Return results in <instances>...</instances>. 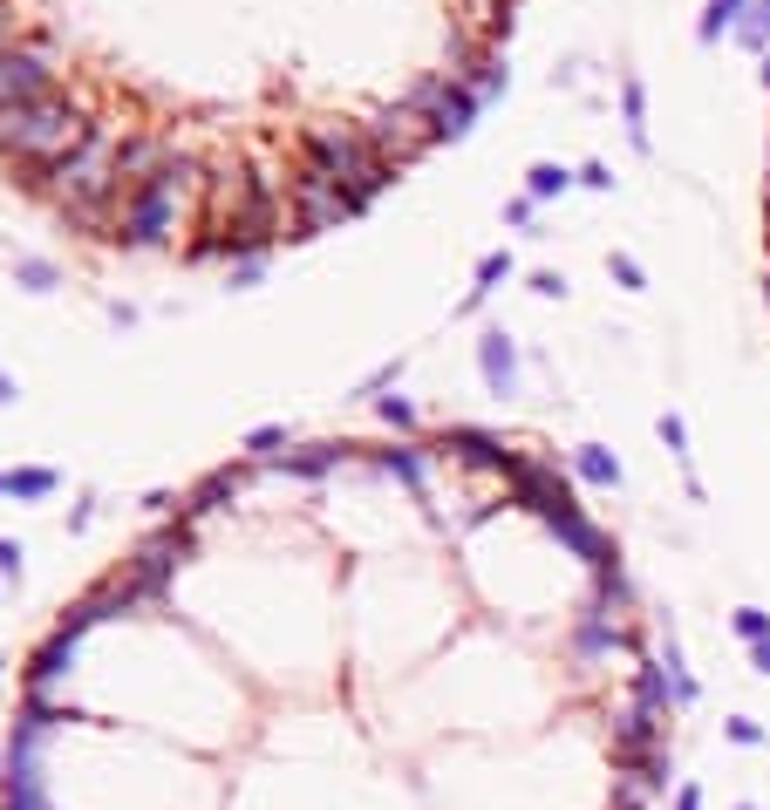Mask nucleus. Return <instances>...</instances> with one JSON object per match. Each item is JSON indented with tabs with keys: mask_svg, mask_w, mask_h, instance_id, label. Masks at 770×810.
<instances>
[{
	"mask_svg": "<svg viewBox=\"0 0 770 810\" xmlns=\"http://www.w3.org/2000/svg\"><path fill=\"white\" fill-rule=\"evenodd\" d=\"M634 702H647L655 715H668V708H675V681H668V668H662V661H641V668H634Z\"/></svg>",
	"mask_w": 770,
	"mask_h": 810,
	"instance_id": "15",
	"label": "nucleus"
},
{
	"mask_svg": "<svg viewBox=\"0 0 770 810\" xmlns=\"http://www.w3.org/2000/svg\"><path fill=\"white\" fill-rule=\"evenodd\" d=\"M722 736L737 743V749H763V743H770V728H763L757 715H729V722H722Z\"/></svg>",
	"mask_w": 770,
	"mask_h": 810,
	"instance_id": "22",
	"label": "nucleus"
},
{
	"mask_svg": "<svg viewBox=\"0 0 770 810\" xmlns=\"http://www.w3.org/2000/svg\"><path fill=\"white\" fill-rule=\"evenodd\" d=\"M443 450H457L464 463H484V470H511V450H505V443L492 436V429H443Z\"/></svg>",
	"mask_w": 770,
	"mask_h": 810,
	"instance_id": "13",
	"label": "nucleus"
},
{
	"mask_svg": "<svg viewBox=\"0 0 770 810\" xmlns=\"http://www.w3.org/2000/svg\"><path fill=\"white\" fill-rule=\"evenodd\" d=\"M116 143L109 130H89V143L83 150H68L62 164H42V184H55V198L68 205V219H83V225H96L103 219V205L124 184H116Z\"/></svg>",
	"mask_w": 770,
	"mask_h": 810,
	"instance_id": "2",
	"label": "nucleus"
},
{
	"mask_svg": "<svg viewBox=\"0 0 770 810\" xmlns=\"http://www.w3.org/2000/svg\"><path fill=\"white\" fill-rule=\"evenodd\" d=\"M361 137H369V150L382 157L389 171H402V164H416V157L436 143V124L416 103H395V109H376L369 124H361Z\"/></svg>",
	"mask_w": 770,
	"mask_h": 810,
	"instance_id": "5",
	"label": "nucleus"
},
{
	"mask_svg": "<svg viewBox=\"0 0 770 810\" xmlns=\"http://www.w3.org/2000/svg\"><path fill=\"white\" fill-rule=\"evenodd\" d=\"M0 579H21V545L0 539Z\"/></svg>",
	"mask_w": 770,
	"mask_h": 810,
	"instance_id": "32",
	"label": "nucleus"
},
{
	"mask_svg": "<svg viewBox=\"0 0 770 810\" xmlns=\"http://www.w3.org/2000/svg\"><path fill=\"white\" fill-rule=\"evenodd\" d=\"M477 361H484V382H492L498 395H511V375H518L511 341H505V334H484V341H477Z\"/></svg>",
	"mask_w": 770,
	"mask_h": 810,
	"instance_id": "16",
	"label": "nucleus"
},
{
	"mask_svg": "<svg viewBox=\"0 0 770 810\" xmlns=\"http://www.w3.org/2000/svg\"><path fill=\"white\" fill-rule=\"evenodd\" d=\"M8 395H14V382H8V375H0V402H8Z\"/></svg>",
	"mask_w": 770,
	"mask_h": 810,
	"instance_id": "38",
	"label": "nucleus"
},
{
	"mask_svg": "<svg viewBox=\"0 0 770 810\" xmlns=\"http://www.w3.org/2000/svg\"><path fill=\"white\" fill-rule=\"evenodd\" d=\"M737 42H743L750 55H763V49H770V0H750V8H743V21H737Z\"/></svg>",
	"mask_w": 770,
	"mask_h": 810,
	"instance_id": "18",
	"label": "nucleus"
},
{
	"mask_svg": "<svg viewBox=\"0 0 770 810\" xmlns=\"http://www.w3.org/2000/svg\"><path fill=\"white\" fill-rule=\"evenodd\" d=\"M382 416H389L395 429H410V423H416V416H410V402H395V395H382Z\"/></svg>",
	"mask_w": 770,
	"mask_h": 810,
	"instance_id": "33",
	"label": "nucleus"
},
{
	"mask_svg": "<svg viewBox=\"0 0 770 810\" xmlns=\"http://www.w3.org/2000/svg\"><path fill=\"white\" fill-rule=\"evenodd\" d=\"M0 668H8V661H0Z\"/></svg>",
	"mask_w": 770,
	"mask_h": 810,
	"instance_id": "41",
	"label": "nucleus"
},
{
	"mask_svg": "<svg viewBox=\"0 0 770 810\" xmlns=\"http://www.w3.org/2000/svg\"><path fill=\"white\" fill-rule=\"evenodd\" d=\"M505 483H511V498H518L525 511H539L546 524L566 518V511H580L573 491H566V477H559V463H546V457H511Z\"/></svg>",
	"mask_w": 770,
	"mask_h": 810,
	"instance_id": "6",
	"label": "nucleus"
},
{
	"mask_svg": "<svg viewBox=\"0 0 770 810\" xmlns=\"http://www.w3.org/2000/svg\"><path fill=\"white\" fill-rule=\"evenodd\" d=\"M505 273H511V253H484V259H477V294H471V300H484Z\"/></svg>",
	"mask_w": 770,
	"mask_h": 810,
	"instance_id": "26",
	"label": "nucleus"
},
{
	"mask_svg": "<svg viewBox=\"0 0 770 810\" xmlns=\"http://www.w3.org/2000/svg\"><path fill=\"white\" fill-rule=\"evenodd\" d=\"M750 668H757V674H770V640H757V647H750Z\"/></svg>",
	"mask_w": 770,
	"mask_h": 810,
	"instance_id": "37",
	"label": "nucleus"
},
{
	"mask_svg": "<svg viewBox=\"0 0 770 810\" xmlns=\"http://www.w3.org/2000/svg\"><path fill=\"white\" fill-rule=\"evenodd\" d=\"M335 457H341V450H300V457H287V463H294V470H307V477H314V470H328V463H335Z\"/></svg>",
	"mask_w": 770,
	"mask_h": 810,
	"instance_id": "30",
	"label": "nucleus"
},
{
	"mask_svg": "<svg viewBox=\"0 0 770 810\" xmlns=\"http://www.w3.org/2000/svg\"><path fill=\"white\" fill-rule=\"evenodd\" d=\"M566 184H573V178H566L559 164H532V171H525V198H532V205L552 198V191H566Z\"/></svg>",
	"mask_w": 770,
	"mask_h": 810,
	"instance_id": "21",
	"label": "nucleus"
},
{
	"mask_svg": "<svg viewBox=\"0 0 770 810\" xmlns=\"http://www.w3.org/2000/svg\"><path fill=\"white\" fill-rule=\"evenodd\" d=\"M729 633H737L743 647H757V640H770V614L763 606H737V614H729Z\"/></svg>",
	"mask_w": 770,
	"mask_h": 810,
	"instance_id": "19",
	"label": "nucleus"
},
{
	"mask_svg": "<svg viewBox=\"0 0 770 810\" xmlns=\"http://www.w3.org/2000/svg\"><path fill=\"white\" fill-rule=\"evenodd\" d=\"M0 491H8V477H0Z\"/></svg>",
	"mask_w": 770,
	"mask_h": 810,
	"instance_id": "40",
	"label": "nucleus"
},
{
	"mask_svg": "<svg viewBox=\"0 0 770 810\" xmlns=\"http://www.w3.org/2000/svg\"><path fill=\"white\" fill-rule=\"evenodd\" d=\"M21 279L28 287H55V266L49 259H21Z\"/></svg>",
	"mask_w": 770,
	"mask_h": 810,
	"instance_id": "31",
	"label": "nucleus"
},
{
	"mask_svg": "<svg viewBox=\"0 0 770 810\" xmlns=\"http://www.w3.org/2000/svg\"><path fill=\"white\" fill-rule=\"evenodd\" d=\"M89 109L68 96H42V103H8L0 109V150L34 157V164H62L68 150L89 143Z\"/></svg>",
	"mask_w": 770,
	"mask_h": 810,
	"instance_id": "1",
	"label": "nucleus"
},
{
	"mask_svg": "<svg viewBox=\"0 0 770 810\" xmlns=\"http://www.w3.org/2000/svg\"><path fill=\"white\" fill-rule=\"evenodd\" d=\"M675 810H703V784H682L675 790Z\"/></svg>",
	"mask_w": 770,
	"mask_h": 810,
	"instance_id": "35",
	"label": "nucleus"
},
{
	"mask_svg": "<svg viewBox=\"0 0 770 810\" xmlns=\"http://www.w3.org/2000/svg\"><path fill=\"white\" fill-rule=\"evenodd\" d=\"M580 184H593V191H606V184H614V171H606V164H587V171H580Z\"/></svg>",
	"mask_w": 770,
	"mask_h": 810,
	"instance_id": "36",
	"label": "nucleus"
},
{
	"mask_svg": "<svg viewBox=\"0 0 770 810\" xmlns=\"http://www.w3.org/2000/svg\"><path fill=\"white\" fill-rule=\"evenodd\" d=\"M55 55L49 42H21V49H0V109L8 103H42L55 96Z\"/></svg>",
	"mask_w": 770,
	"mask_h": 810,
	"instance_id": "7",
	"label": "nucleus"
},
{
	"mask_svg": "<svg viewBox=\"0 0 770 810\" xmlns=\"http://www.w3.org/2000/svg\"><path fill=\"white\" fill-rule=\"evenodd\" d=\"M621 647V620H606V614H580V627H573V661H600V654H614Z\"/></svg>",
	"mask_w": 770,
	"mask_h": 810,
	"instance_id": "14",
	"label": "nucleus"
},
{
	"mask_svg": "<svg viewBox=\"0 0 770 810\" xmlns=\"http://www.w3.org/2000/svg\"><path fill=\"white\" fill-rule=\"evenodd\" d=\"M8 491H14V498H49V491H55V470H14Z\"/></svg>",
	"mask_w": 770,
	"mask_h": 810,
	"instance_id": "25",
	"label": "nucleus"
},
{
	"mask_svg": "<svg viewBox=\"0 0 770 810\" xmlns=\"http://www.w3.org/2000/svg\"><path fill=\"white\" fill-rule=\"evenodd\" d=\"M300 143H307V164H314V171H328V178L355 198V205H369V198L395 178L382 157L369 150V137H361V130H328V124H314Z\"/></svg>",
	"mask_w": 770,
	"mask_h": 810,
	"instance_id": "3",
	"label": "nucleus"
},
{
	"mask_svg": "<svg viewBox=\"0 0 770 810\" xmlns=\"http://www.w3.org/2000/svg\"><path fill=\"white\" fill-rule=\"evenodd\" d=\"M165 164H171V150L157 143V137H124V150H116V184L137 191V184H150Z\"/></svg>",
	"mask_w": 770,
	"mask_h": 810,
	"instance_id": "12",
	"label": "nucleus"
},
{
	"mask_svg": "<svg viewBox=\"0 0 770 810\" xmlns=\"http://www.w3.org/2000/svg\"><path fill=\"white\" fill-rule=\"evenodd\" d=\"M279 443H287V429H279V423H266V429H253V436H246V450H253V457H273Z\"/></svg>",
	"mask_w": 770,
	"mask_h": 810,
	"instance_id": "28",
	"label": "nucleus"
},
{
	"mask_svg": "<svg viewBox=\"0 0 770 810\" xmlns=\"http://www.w3.org/2000/svg\"><path fill=\"white\" fill-rule=\"evenodd\" d=\"M743 8H750V0H709V14H703V42H716L722 28H737V21H743Z\"/></svg>",
	"mask_w": 770,
	"mask_h": 810,
	"instance_id": "20",
	"label": "nucleus"
},
{
	"mask_svg": "<svg viewBox=\"0 0 770 810\" xmlns=\"http://www.w3.org/2000/svg\"><path fill=\"white\" fill-rule=\"evenodd\" d=\"M382 470L402 477L410 491H423V457H416V450H382Z\"/></svg>",
	"mask_w": 770,
	"mask_h": 810,
	"instance_id": "24",
	"label": "nucleus"
},
{
	"mask_svg": "<svg viewBox=\"0 0 770 810\" xmlns=\"http://www.w3.org/2000/svg\"><path fill=\"white\" fill-rule=\"evenodd\" d=\"M614 279H621V287H641V266L627 253H614Z\"/></svg>",
	"mask_w": 770,
	"mask_h": 810,
	"instance_id": "34",
	"label": "nucleus"
},
{
	"mask_svg": "<svg viewBox=\"0 0 770 810\" xmlns=\"http://www.w3.org/2000/svg\"><path fill=\"white\" fill-rule=\"evenodd\" d=\"M21 42H28V14L14 0H0V49H21Z\"/></svg>",
	"mask_w": 770,
	"mask_h": 810,
	"instance_id": "27",
	"label": "nucleus"
},
{
	"mask_svg": "<svg viewBox=\"0 0 770 810\" xmlns=\"http://www.w3.org/2000/svg\"><path fill=\"white\" fill-rule=\"evenodd\" d=\"M729 810H763V803H729Z\"/></svg>",
	"mask_w": 770,
	"mask_h": 810,
	"instance_id": "39",
	"label": "nucleus"
},
{
	"mask_svg": "<svg viewBox=\"0 0 770 810\" xmlns=\"http://www.w3.org/2000/svg\"><path fill=\"white\" fill-rule=\"evenodd\" d=\"M294 205H300V232H328V225H341V219H355L361 205H355V198L328 178V171H300L294 178Z\"/></svg>",
	"mask_w": 770,
	"mask_h": 810,
	"instance_id": "8",
	"label": "nucleus"
},
{
	"mask_svg": "<svg viewBox=\"0 0 770 810\" xmlns=\"http://www.w3.org/2000/svg\"><path fill=\"white\" fill-rule=\"evenodd\" d=\"M430 124H436V143L443 137H464L471 130V116H477V96L464 89V83H451V75H430V83H416V96H410Z\"/></svg>",
	"mask_w": 770,
	"mask_h": 810,
	"instance_id": "9",
	"label": "nucleus"
},
{
	"mask_svg": "<svg viewBox=\"0 0 770 810\" xmlns=\"http://www.w3.org/2000/svg\"><path fill=\"white\" fill-rule=\"evenodd\" d=\"M184 184H191V157H171V164L157 171L150 184L124 191V238H130V246H157V238L171 232V219H178V198H184Z\"/></svg>",
	"mask_w": 770,
	"mask_h": 810,
	"instance_id": "4",
	"label": "nucleus"
},
{
	"mask_svg": "<svg viewBox=\"0 0 770 810\" xmlns=\"http://www.w3.org/2000/svg\"><path fill=\"white\" fill-rule=\"evenodd\" d=\"M573 470H580V483H593V491H614V483H621L614 450H600V443H580V450H573Z\"/></svg>",
	"mask_w": 770,
	"mask_h": 810,
	"instance_id": "17",
	"label": "nucleus"
},
{
	"mask_svg": "<svg viewBox=\"0 0 770 810\" xmlns=\"http://www.w3.org/2000/svg\"><path fill=\"white\" fill-rule=\"evenodd\" d=\"M178 558H184V532H157L144 552H137V573H130V593L137 599H157L165 593V579L178 573Z\"/></svg>",
	"mask_w": 770,
	"mask_h": 810,
	"instance_id": "10",
	"label": "nucleus"
},
{
	"mask_svg": "<svg viewBox=\"0 0 770 810\" xmlns=\"http://www.w3.org/2000/svg\"><path fill=\"white\" fill-rule=\"evenodd\" d=\"M662 443L675 457H688V429H682V416H662Z\"/></svg>",
	"mask_w": 770,
	"mask_h": 810,
	"instance_id": "29",
	"label": "nucleus"
},
{
	"mask_svg": "<svg viewBox=\"0 0 770 810\" xmlns=\"http://www.w3.org/2000/svg\"><path fill=\"white\" fill-rule=\"evenodd\" d=\"M621 109H627V130H634V143H647V96H641V83H634V75L621 83Z\"/></svg>",
	"mask_w": 770,
	"mask_h": 810,
	"instance_id": "23",
	"label": "nucleus"
},
{
	"mask_svg": "<svg viewBox=\"0 0 770 810\" xmlns=\"http://www.w3.org/2000/svg\"><path fill=\"white\" fill-rule=\"evenodd\" d=\"M75 668V633H49L42 647H34V661H28V695H55V681Z\"/></svg>",
	"mask_w": 770,
	"mask_h": 810,
	"instance_id": "11",
	"label": "nucleus"
}]
</instances>
